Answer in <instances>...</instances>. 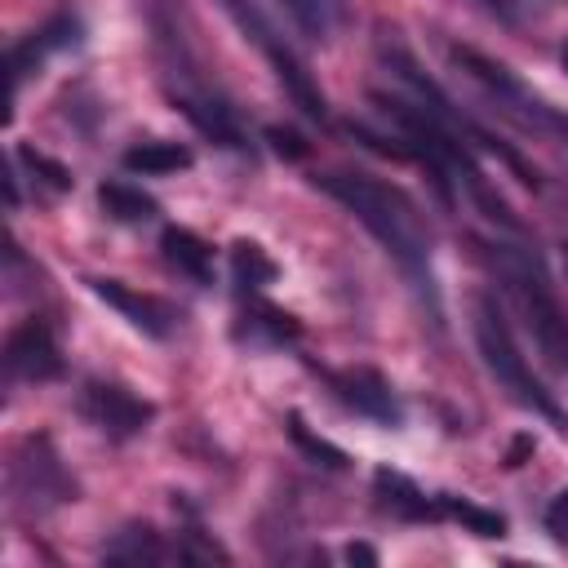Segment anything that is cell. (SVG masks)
Returning a JSON list of instances; mask_svg holds the SVG:
<instances>
[{
  "label": "cell",
  "instance_id": "6da1fadb",
  "mask_svg": "<svg viewBox=\"0 0 568 568\" xmlns=\"http://www.w3.org/2000/svg\"><path fill=\"white\" fill-rule=\"evenodd\" d=\"M324 186V195H333L355 222L368 226V235L395 257V266L408 275V284L426 297L430 315L439 320V288H435V262H430V231L417 213V204L408 200V191L382 182V178H368V173H346V169H333V173H320L315 178Z\"/></svg>",
  "mask_w": 568,
  "mask_h": 568
},
{
  "label": "cell",
  "instance_id": "7a4b0ae2",
  "mask_svg": "<svg viewBox=\"0 0 568 568\" xmlns=\"http://www.w3.org/2000/svg\"><path fill=\"white\" fill-rule=\"evenodd\" d=\"M470 333H475V346H479V359H484L488 377H493L519 408H528V413L546 417L550 426L568 430V413L555 404V395H550V390L541 386V377L528 368V359H524V351H519V342H515V333H510L501 306H497L488 293H475V302H470Z\"/></svg>",
  "mask_w": 568,
  "mask_h": 568
},
{
  "label": "cell",
  "instance_id": "3957f363",
  "mask_svg": "<svg viewBox=\"0 0 568 568\" xmlns=\"http://www.w3.org/2000/svg\"><path fill=\"white\" fill-rule=\"evenodd\" d=\"M497 275L506 284V293L515 297L519 315H524V328L532 333L541 359L568 377V306L559 302L550 275L541 271V262L524 248H510V244H497Z\"/></svg>",
  "mask_w": 568,
  "mask_h": 568
},
{
  "label": "cell",
  "instance_id": "277c9868",
  "mask_svg": "<svg viewBox=\"0 0 568 568\" xmlns=\"http://www.w3.org/2000/svg\"><path fill=\"white\" fill-rule=\"evenodd\" d=\"M448 58H453V67H457L462 75H470V80L497 102V111H501L506 120H515L519 129H532V133H546V138L568 142V115H559L546 98H537L506 62H493L488 53H479V49H470V44H448Z\"/></svg>",
  "mask_w": 568,
  "mask_h": 568
},
{
  "label": "cell",
  "instance_id": "5b68a950",
  "mask_svg": "<svg viewBox=\"0 0 568 568\" xmlns=\"http://www.w3.org/2000/svg\"><path fill=\"white\" fill-rule=\"evenodd\" d=\"M226 4V13L235 18V27L244 31V40H253L262 53H266V62L275 67V75H280V84L288 89V98L297 102V111L302 115H311V120H324V93L315 89V80L306 75V67H302V58L284 44V36H275V27L262 18V9L253 4V0H222Z\"/></svg>",
  "mask_w": 568,
  "mask_h": 568
},
{
  "label": "cell",
  "instance_id": "8992f818",
  "mask_svg": "<svg viewBox=\"0 0 568 568\" xmlns=\"http://www.w3.org/2000/svg\"><path fill=\"white\" fill-rule=\"evenodd\" d=\"M9 493H13L18 510L40 515L49 506H62L75 493V484L58 466L49 439H22V448L13 453V466H9Z\"/></svg>",
  "mask_w": 568,
  "mask_h": 568
},
{
  "label": "cell",
  "instance_id": "52a82bcc",
  "mask_svg": "<svg viewBox=\"0 0 568 568\" xmlns=\"http://www.w3.org/2000/svg\"><path fill=\"white\" fill-rule=\"evenodd\" d=\"M80 413L111 439H133L146 430V422L155 417V408L146 399H138L133 390L115 386V382H84L80 390Z\"/></svg>",
  "mask_w": 568,
  "mask_h": 568
},
{
  "label": "cell",
  "instance_id": "ba28073f",
  "mask_svg": "<svg viewBox=\"0 0 568 568\" xmlns=\"http://www.w3.org/2000/svg\"><path fill=\"white\" fill-rule=\"evenodd\" d=\"M4 373L9 382H53L62 377V351L44 320H27L4 342Z\"/></svg>",
  "mask_w": 568,
  "mask_h": 568
},
{
  "label": "cell",
  "instance_id": "9c48e42d",
  "mask_svg": "<svg viewBox=\"0 0 568 568\" xmlns=\"http://www.w3.org/2000/svg\"><path fill=\"white\" fill-rule=\"evenodd\" d=\"M89 288L111 306V311H120L138 333H146V337H169L173 333V306L169 302H160V297H151V293H138V288H129L124 280H89Z\"/></svg>",
  "mask_w": 568,
  "mask_h": 568
},
{
  "label": "cell",
  "instance_id": "30bf717a",
  "mask_svg": "<svg viewBox=\"0 0 568 568\" xmlns=\"http://www.w3.org/2000/svg\"><path fill=\"white\" fill-rule=\"evenodd\" d=\"M333 390L359 417H373V422H386V426L399 422V399H395L390 382L382 373H373V368H342V373H333Z\"/></svg>",
  "mask_w": 568,
  "mask_h": 568
},
{
  "label": "cell",
  "instance_id": "8fae6325",
  "mask_svg": "<svg viewBox=\"0 0 568 568\" xmlns=\"http://www.w3.org/2000/svg\"><path fill=\"white\" fill-rule=\"evenodd\" d=\"M373 488H377V506L390 510L395 519H439V497H426L413 479H404L399 470H377L373 475Z\"/></svg>",
  "mask_w": 568,
  "mask_h": 568
},
{
  "label": "cell",
  "instance_id": "7c38bea8",
  "mask_svg": "<svg viewBox=\"0 0 568 568\" xmlns=\"http://www.w3.org/2000/svg\"><path fill=\"white\" fill-rule=\"evenodd\" d=\"M160 253H164V262H169L178 275H186V280H195V284H209V280H213V248H209L195 231H186V226H164Z\"/></svg>",
  "mask_w": 568,
  "mask_h": 568
},
{
  "label": "cell",
  "instance_id": "4fadbf2b",
  "mask_svg": "<svg viewBox=\"0 0 568 568\" xmlns=\"http://www.w3.org/2000/svg\"><path fill=\"white\" fill-rule=\"evenodd\" d=\"M191 146H182V142H160V138H151V142H133L129 151H124V169L129 173H142V178H169V173H178V169H191Z\"/></svg>",
  "mask_w": 568,
  "mask_h": 568
},
{
  "label": "cell",
  "instance_id": "5bb4252c",
  "mask_svg": "<svg viewBox=\"0 0 568 568\" xmlns=\"http://www.w3.org/2000/svg\"><path fill=\"white\" fill-rule=\"evenodd\" d=\"M98 204L106 209V217L115 222H146L155 213V200L129 182H102L98 186Z\"/></svg>",
  "mask_w": 568,
  "mask_h": 568
},
{
  "label": "cell",
  "instance_id": "9a60e30c",
  "mask_svg": "<svg viewBox=\"0 0 568 568\" xmlns=\"http://www.w3.org/2000/svg\"><path fill=\"white\" fill-rule=\"evenodd\" d=\"M439 519H453L475 537H501L506 532L501 515H493V510H484V506H475L466 497H453V493H439Z\"/></svg>",
  "mask_w": 568,
  "mask_h": 568
},
{
  "label": "cell",
  "instance_id": "2e32d148",
  "mask_svg": "<svg viewBox=\"0 0 568 568\" xmlns=\"http://www.w3.org/2000/svg\"><path fill=\"white\" fill-rule=\"evenodd\" d=\"M169 550L160 546V532L155 528H124L111 546H106V559H115V564H155V559H164Z\"/></svg>",
  "mask_w": 568,
  "mask_h": 568
},
{
  "label": "cell",
  "instance_id": "e0dca14e",
  "mask_svg": "<svg viewBox=\"0 0 568 568\" xmlns=\"http://www.w3.org/2000/svg\"><path fill=\"white\" fill-rule=\"evenodd\" d=\"M231 262H235V280H240L244 288H257V284H271V280H275V262H271L257 244H248V240H240V244L231 248Z\"/></svg>",
  "mask_w": 568,
  "mask_h": 568
},
{
  "label": "cell",
  "instance_id": "ac0fdd59",
  "mask_svg": "<svg viewBox=\"0 0 568 568\" xmlns=\"http://www.w3.org/2000/svg\"><path fill=\"white\" fill-rule=\"evenodd\" d=\"M18 160H22L31 173H40V182H44L49 191H67V186H71V173H67V164L49 160L44 151H36V146H18Z\"/></svg>",
  "mask_w": 568,
  "mask_h": 568
},
{
  "label": "cell",
  "instance_id": "d6986e66",
  "mask_svg": "<svg viewBox=\"0 0 568 568\" xmlns=\"http://www.w3.org/2000/svg\"><path fill=\"white\" fill-rule=\"evenodd\" d=\"M288 13H293V22L306 31V36H324L328 31V0H280Z\"/></svg>",
  "mask_w": 568,
  "mask_h": 568
},
{
  "label": "cell",
  "instance_id": "ffe728a7",
  "mask_svg": "<svg viewBox=\"0 0 568 568\" xmlns=\"http://www.w3.org/2000/svg\"><path fill=\"white\" fill-rule=\"evenodd\" d=\"M288 430H293V439H297V444H302V448H306L311 457H324L328 466H342V462H346V457H342V453H337L333 444H324V439H315V435H311V430L302 426V417H293V426H288Z\"/></svg>",
  "mask_w": 568,
  "mask_h": 568
},
{
  "label": "cell",
  "instance_id": "44dd1931",
  "mask_svg": "<svg viewBox=\"0 0 568 568\" xmlns=\"http://www.w3.org/2000/svg\"><path fill=\"white\" fill-rule=\"evenodd\" d=\"M546 532H550L559 546H568V488L546 506Z\"/></svg>",
  "mask_w": 568,
  "mask_h": 568
},
{
  "label": "cell",
  "instance_id": "7402d4cb",
  "mask_svg": "<svg viewBox=\"0 0 568 568\" xmlns=\"http://www.w3.org/2000/svg\"><path fill=\"white\" fill-rule=\"evenodd\" d=\"M346 555H351V559H368V564H373V559H377V555H373V550H368V546H351V550H346Z\"/></svg>",
  "mask_w": 568,
  "mask_h": 568
},
{
  "label": "cell",
  "instance_id": "603a6c76",
  "mask_svg": "<svg viewBox=\"0 0 568 568\" xmlns=\"http://www.w3.org/2000/svg\"><path fill=\"white\" fill-rule=\"evenodd\" d=\"M484 4H488L493 13H506V0H484Z\"/></svg>",
  "mask_w": 568,
  "mask_h": 568
},
{
  "label": "cell",
  "instance_id": "cb8c5ba5",
  "mask_svg": "<svg viewBox=\"0 0 568 568\" xmlns=\"http://www.w3.org/2000/svg\"><path fill=\"white\" fill-rule=\"evenodd\" d=\"M559 62H564V67H568V44H564V49H559Z\"/></svg>",
  "mask_w": 568,
  "mask_h": 568
}]
</instances>
